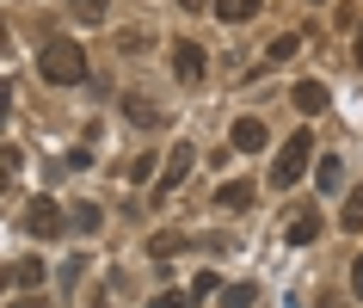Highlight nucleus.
Listing matches in <instances>:
<instances>
[{
	"label": "nucleus",
	"mask_w": 363,
	"mask_h": 308,
	"mask_svg": "<svg viewBox=\"0 0 363 308\" xmlns=\"http://www.w3.org/2000/svg\"><path fill=\"white\" fill-rule=\"evenodd\" d=\"M38 75L50 80V87H74V80H86V50H80L74 38H50L38 50Z\"/></svg>",
	"instance_id": "obj_1"
},
{
	"label": "nucleus",
	"mask_w": 363,
	"mask_h": 308,
	"mask_svg": "<svg viewBox=\"0 0 363 308\" xmlns=\"http://www.w3.org/2000/svg\"><path fill=\"white\" fill-rule=\"evenodd\" d=\"M308 160H314V136H308V130L284 136V148H277V167H271V179H277V192H289V185H296V179L308 173Z\"/></svg>",
	"instance_id": "obj_2"
},
{
	"label": "nucleus",
	"mask_w": 363,
	"mask_h": 308,
	"mask_svg": "<svg viewBox=\"0 0 363 308\" xmlns=\"http://www.w3.org/2000/svg\"><path fill=\"white\" fill-rule=\"evenodd\" d=\"M25 229L38 234V241H56V234L68 229V216L56 210V197H31V204H25Z\"/></svg>",
	"instance_id": "obj_3"
},
{
	"label": "nucleus",
	"mask_w": 363,
	"mask_h": 308,
	"mask_svg": "<svg viewBox=\"0 0 363 308\" xmlns=\"http://www.w3.org/2000/svg\"><path fill=\"white\" fill-rule=\"evenodd\" d=\"M160 167H167V173H160V185H154V192L167 197V192H179V185H185V173L197 167V148H191V142H172V154L160 160Z\"/></svg>",
	"instance_id": "obj_4"
},
{
	"label": "nucleus",
	"mask_w": 363,
	"mask_h": 308,
	"mask_svg": "<svg viewBox=\"0 0 363 308\" xmlns=\"http://www.w3.org/2000/svg\"><path fill=\"white\" fill-rule=\"evenodd\" d=\"M172 75L185 80V87H197V80H203V43H191V38L172 43Z\"/></svg>",
	"instance_id": "obj_5"
},
{
	"label": "nucleus",
	"mask_w": 363,
	"mask_h": 308,
	"mask_svg": "<svg viewBox=\"0 0 363 308\" xmlns=\"http://www.w3.org/2000/svg\"><path fill=\"white\" fill-rule=\"evenodd\" d=\"M265 142H271V130L259 123V117H240V123H234V148H240V154H259Z\"/></svg>",
	"instance_id": "obj_6"
},
{
	"label": "nucleus",
	"mask_w": 363,
	"mask_h": 308,
	"mask_svg": "<svg viewBox=\"0 0 363 308\" xmlns=\"http://www.w3.org/2000/svg\"><path fill=\"white\" fill-rule=\"evenodd\" d=\"M6 277H13V284H19L25 296H38V290H43V277H50V265H43V259H25V265H13Z\"/></svg>",
	"instance_id": "obj_7"
},
{
	"label": "nucleus",
	"mask_w": 363,
	"mask_h": 308,
	"mask_svg": "<svg viewBox=\"0 0 363 308\" xmlns=\"http://www.w3.org/2000/svg\"><path fill=\"white\" fill-rule=\"evenodd\" d=\"M252 197H259V192H252L247 179H228V185L216 192V204H222V210H252Z\"/></svg>",
	"instance_id": "obj_8"
},
{
	"label": "nucleus",
	"mask_w": 363,
	"mask_h": 308,
	"mask_svg": "<svg viewBox=\"0 0 363 308\" xmlns=\"http://www.w3.org/2000/svg\"><path fill=\"white\" fill-rule=\"evenodd\" d=\"M289 99H296V111H308V117L326 111V87H320V80H302V87H296Z\"/></svg>",
	"instance_id": "obj_9"
},
{
	"label": "nucleus",
	"mask_w": 363,
	"mask_h": 308,
	"mask_svg": "<svg viewBox=\"0 0 363 308\" xmlns=\"http://www.w3.org/2000/svg\"><path fill=\"white\" fill-rule=\"evenodd\" d=\"M339 229H351V234L363 229V185H351V192H345V204H339Z\"/></svg>",
	"instance_id": "obj_10"
},
{
	"label": "nucleus",
	"mask_w": 363,
	"mask_h": 308,
	"mask_svg": "<svg viewBox=\"0 0 363 308\" xmlns=\"http://www.w3.org/2000/svg\"><path fill=\"white\" fill-rule=\"evenodd\" d=\"M314 179H320V192H339V185H345V160H339V154H326L320 167H314Z\"/></svg>",
	"instance_id": "obj_11"
},
{
	"label": "nucleus",
	"mask_w": 363,
	"mask_h": 308,
	"mask_svg": "<svg viewBox=\"0 0 363 308\" xmlns=\"http://www.w3.org/2000/svg\"><path fill=\"white\" fill-rule=\"evenodd\" d=\"M123 111H130L135 123H160V105H154L148 93H130V99H123Z\"/></svg>",
	"instance_id": "obj_12"
},
{
	"label": "nucleus",
	"mask_w": 363,
	"mask_h": 308,
	"mask_svg": "<svg viewBox=\"0 0 363 308\" xmlns=\"http://www.w3.org/2000/svg\"><path fill=\"white\" fill-rule=\"evenodd\" d=\"M259 6H265V0H216V19H252V13H259Z\"/></svg>",
	"instance_id": "obj_13"
},
{
	"label": "nucleus",
	"mask_w": 363,
	"mask_h": 308,
	"mask_svg": "<svg viewBox=\"0 0 363 308\" xmlns=\"http://www.w3.org/2000/svg\"><path fill=\"white\" fill-rule=\"evenodd\" d=\"M68 216H74V229H80V234H99V229H105V210H99V204H74Z\"/></svg>",
	"instance_id": "obj_14"
},
{
	"label": "nucleus",
	"mask_w": 363,
	"mask_h": 308,
	"mask_svg": "<svg viewBox=\"0 0 363 308\" xmlns=\"http://www.w3.org/2000/svg\"><path fill=\"white\" fill-rule=\"evenodd\" d=\"M308 241H320V222L314 216H296L289 222V247H308Z\"/></svg>",
	"instance_id": "obj_15"
},
{
	"label": "nucleus",
	"mask_w": 363,
	"mask_h": 308,
	"mask_svg": "<svg viewBox=\"0 0 363 308\" xmlns=\"http://www.w3.org/2000/svg\"><path fill=\"white\" fill-rule=\"evenodd\" d=\"M154 167H160L154 154H135L130 167H123V179H130V185H148V173H154Z\"/></svg>",
	"instance_id": "obj_16"
},
{
	"label": "nucleus",
	"mask_w": 363,
	"mask_h": 308,
	"mask_svg": "<svg viewBox=\"0 0 363 308\" xmlns=\"http://www.w3.org/2000/svg\"><path fill=\"white\" fill-rule=\"evenodd\" d=\"M68 6H74L80 25H99V19H105V0H68Z\"/></svg>",
	"instance_id": "obj_17"
},
{
	"label": "nucleus",
	"mask_w": 363,
	"mask_h": 308,
	"mask_svg": "<svg viewBox=\"0 0 363 308\" xmlns=\"http://www.w3.org/2000/svg\"><path fill=\"white\" fill-rule=\"evenodd\" d=\"M296 50H302V38H296V31H284V38L271 43L265 56H271V62H289V56H296Z\"/></svg>",
	"instance_id": "obj_18"
},
{
	"label": "nucleus",
	"mask_w": 363,
	"mask_h": 308,
	"mask_svg": "<svg viewBox=\"0 0 363 308\" xmlns=\"http://www.w3.org/2000/svg\"><path fill=\"white\" fill-rule=\"evenodd\" d=\"M216 290H222V277H216V271H197V277H191V302H197V296H216Z\"/></svg>",
	"instance_id": "obj_19"
},
{
	"label": "nucleus",
	"mask_w": 363,
	"mask_h": 308,
	"mask_svg": "<svg viewBox=\"0 0 363 308\" xmlns=\"http://www.w3.org/2000/svg\"><path fill=\"white\" fill-rule=\"evenodd\" d=\"M222 308H252V284H234V290H222Z\"/></svg>",
	"instance_id": "obj_20"
},
{
	"label": "nucleus",
	"mask_w": 363,
	"mask_h": 308,
	"mask_svg": "<svg viewBox=\"0 0 363 308\" xmlns=\"http://www.w3.org/2000/svg\"><path fill=\"white\" fill-rule=\"evenodd\" d=\"M148 253H154V259H172V253H179V234H154Z\"/></svg>",
	"instance_id": "obj_21"
},
{
	"label": "nucleus",
	"mask_w": 363,
	"mask_h": 308,
	"mask_svg": "<svg viewBox=\"0 0 363 308\" xmlns=\"http://www.w3.org/2000/svg\"><path fill=\"white\" fill-rule=\"evenodd\" d=\"M148 308H191V290H167V296H154Z\"/></svg>",
	"instance_id": "obj_22"
},
{
	"label": "nucleus",
	"mask_w": 363,
	"mask_h": 308,
	"mask_svg": "<svg viewBox=\"0 0 363 308\" xmlns=\"http://www.w3.org/2000/svg\"><path fill=\"white\" fill-rule=\"evenodd\" d=\"M351 296H357V302H363V253H357V259H351Z\"/></svg>",
	"instance_id": "obj_23"
},
{
	"label": "nucleus",
	"mask_w": 363,
	"mask_h": 308,
	"mask_svg": "<svg viewBox=\"0 0 363 308\" xmlns=\"http://www.w3.org/2000/svg\"><path fill=\"white\" fill-rule=\"evenodd\" d=\"M6 308H50L43 296H19V302H6Z\"/></svg>",
	"instance_id": "obj_24"
},
{
	"label": "nucleus",
	"mask_w": 363,
	"mask_h": 308,
	"mask_svg": "<svg viewBox=\"0 0 363 308\" xmlns=\"http://www.w3.org/2000/svg\"><path fill=\"white\" fill-rule=\"evenodd\" d=\"M13 111V87H6V80H0V117Z\"/></svg>",
	"instance_id": "obj_25"
},
{
	"label": "nucleus",
	"mask_w": 363,
	"mask_h": 308,
	"mask_svg": "<svg viewBox=\"0 0 363 308\" xmlns=\"http://www.w3.org/2000/svg\"><path fill=\"white\" fill-rule=\"evenodd\" d=\"M172 6H185V13H197V6H203V0H172Z\"/></svg>",
	"instance_id": "obj_26"
},
{
	"label": "nucleus",
	"mask_w": 363,
	"mask_h": 308,
	"mask_svg": "<svg viewBox=\"0 0 363 308\" xmlns=\"http://www.w3.org/2000/svg\"><path fill=\"white\" fill-rule=\"evenodd\" d=\"M0 50H13V38H6V25H0Z\"/></svg>",
	"instance_id": "obj_27"
},
{
	"label": "nucleus",
	"mask_w": 363,
	"mask_h": 308,
	"mask_svg": "<svg viewBox=\"0 0 363 308\" xmlns=\"http://www.w3.org/2000/svg\"><path fill=\"white\" fill-rule=\"evenodd\" d=\"M0 192H6V160H0Z\"/></svg>",
	"instance_id": "obj_28"
},
{
	"label": "nucleus",
	"mask_w": 363,
	"mask_h": 308,
	"mask_svg": "<svg viewBox=\"0 0 363 308\" xmlns=\"http://www.w3.org/2000/svg\"><path fill=\"white\" fill-rule=\"evenodd\" d=\"M357 62H363V31H357Z\"/></svg>",
	"instance_id": "obj_29"
},
{
	"label": "nucleus",
	"mask_w": 363,
	"mask_h": 308,
	"mask_svg": "<svg viewBox=\"0 0 363 308\" xmlns=\"http://www.w3.org/2000/svg\"><path fill=\"white\" fill-rule=\"evenodd\" d=\"M0 284H6V277H0Z\"/></svg>",
	"instance_id": "obj_30"
}]
</instances>
